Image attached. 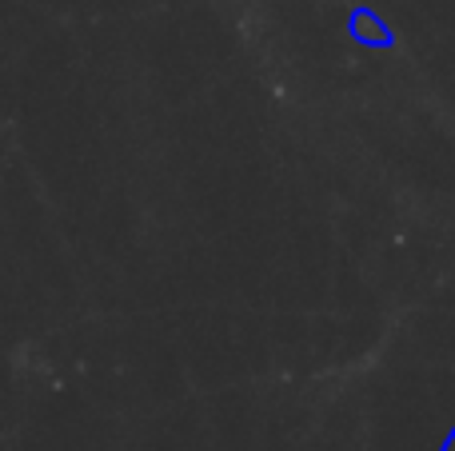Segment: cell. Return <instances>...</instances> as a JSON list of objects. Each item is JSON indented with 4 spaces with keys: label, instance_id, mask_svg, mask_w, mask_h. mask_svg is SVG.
<instances>
[{
    "label": "cell",
    "instance_id": "cell-1",
    "mask_svg": "<svg viewBox=\"0 0 455 451\" xmlns=\"http://www.w3.org/2000/svg\"><path fill=\"white\" fill-rule=\"evenodd\" d=\"M440 451H455V428H451V436L443 439V447H440Z\"/></svg>",
    "mask_w": 455,
    "mask_h": 451
}]
</instances>
